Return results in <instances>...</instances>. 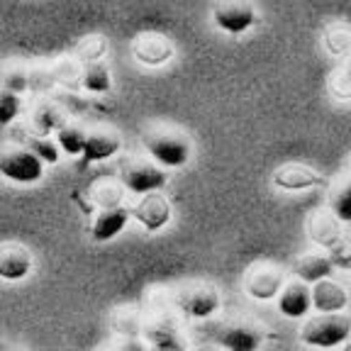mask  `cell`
Listing matches in <instances>:
<instances>
[{"instance_id": "cell-32", "label": "cell", "mask_w": 351, "mask_h": 351, "mask_svg": "<svg viewBox=\"0 0 351 351\" xmlns=\"http://www.w3.org/2000/svg\"><path fill=\"white\" fill-rule=\"evenodd\" d=\"M112 327L120 335H137L139 332V315L134 310H117L112 317Z\"/></svg>"}, {"instance_id": "cell-33", "label": "cell", "mask_w": 351, "mask_h": 351, "mask_svg": "<svg viewBox=\"0 0 351 351\" xmlns=\"http://www.w3.org/2000/svg\"><path fill=\"white\" fill-rule=\"evenodd\" d=\"M27 81H29V88H37V90H47L49 86H54V73H51V66L27 69Z\"/></svg>"}, {"instance_id": "cell-28", "label": "cell", "mask_w": 351, "mask_h": 351, "mask_svg": "<svg viewBox=\"0 0 351 351\" xmlns=\"http://www.w3.org/2000/svg\"><path fill=\"white\" fill-rule=\"evenodd\" d=\"M332 215L339 222H349L351 219V188L349 181H341L339 188L332 193Z\"/></svg>"}, {"instance_id": "cell-12", "label": "cell", "mask_w": 351, "mask_h": 351, "mask_svg": "<svg viewBox=\"0 0 351 351\" xmlns=\"http://www.w3.org/2000/svg\"><path fill=\"white\" fill-rule=\"evenodd\" d=\"M244 285H247V293L254 300H274L278 295L280 285H283V274L276 266L261 263V266H254L249 271Z\"/></svg>"}, {"instance_id": "cell-10", "label": "cell", "mask_w": 351, "mask_h": 351, "mask_svg": "<svg viewBox=\"0 0 351 351\" xmlns=\"http://www.w3.org/2000/svg\"><path fill=\"white\" fill-rule=\"evenodd\" d=\"M310 300L317 313H344L349 307V291L344 285L337 283L327 276V278H319L315 283H310Z\"/></svg>"}, {"instance_id": "cell-4", "label": "cell", "mask_w": 351, "mask_h": 351, "mask_svg": "<svg viewBox=\"0 0 351 351\" xmlns=\"http://www.w3.org/2000/svg\"><path fill=\"white\" fill-rule=\"evenodd\" d=\"M0 176H5L8 181L20 183V186H32L42 181L44 161L25 147L3 144L0 147Z\"/></svg>"}, {"instance_id": "cell-9", "label": "cell", "mask_w": 351, "mask_h": 351, "mask_svg": "<svg viewBox=\"0 0 351 351\" xmlns=\"http://www.w3.org/2000/svg\"><path fill=\"white\" fill-rule=\"evenodd\" d=\"M132 215L137 217V222L147 232H159L171 222V203L161 195L159 191H149L142 195L137 208L132 210Z\"/></svg>"}, {"instance_id": "cell-25", "label": "cell", "mask_w": 351, "mask_h": 351, "mask_svg": "<svg viewBox=\"0 0 351 351\" xmlns=\"http://www.w3.org/2000/svg\"><path fill=\"white\" fill-rule=\"evenodd\" d=\"M105 51H108V39H105L103 34H90V37H83L81 42H78L76 54L73 56H76L81 64H88V61L103 59Z\"/></svg>"}, {"instance_id": "cell-3", "label": "cell", "mask_w": 351, "mask_h": 351, "mask_svg": "<svg viewBox=\"0 0 351 351\" xmlns=\"http://www.w3.org/2000/svg\"><path fill=\"white\" fill-rule=\"evenodd\" d=\"M307 237L329 254L335 266H344V269L349 266V247H346L344 232L339 227V219L332 213L319 210L307 219Z\"/></svg>"}, {"instance_id": "cell-17", "label": "cell", "mask_w": 351, "mask_h": 351, "mask_svg": "<svg viewBox=\"0 0 351 351\" xmlns=\"http://www.w3.org/2000/svg\"><path fill=\"white\" fill-rule=\"evenodd\" d=\"M142 332L147 337V344L156 346V349H183L186 346V341L178 335V327L166 317L149 319L142 327Z\"/></svg>"}, {"instance_id": "cell-24", "label": "cell", "mask_w": 351, "mask_h": 351, "mask_svg": "<svg viewBox=\"0 0 351 351\" xmlns=\"http://www.w3.org/2000/svg\"><path fill=\"white\" fill-rule=\"evenodd\" d=\"M56 142H59L61 152H66L69 156H78L83 152V142H86V132L76 125H69L56 130Z\"/></svg>"}, {"instance_id": "cell-2", "label": "cell", "mask_w": 351, "mask_h": 351, "mask_svg": "<svg viewBox=\"0 0 351 351\" xmlns=\"http://www.w3.org/2000/svg\"><path fill=\"white\" fill-rule=\"evenodd\" d=\"M351 335V319L341 313H322L310 317L300 329V341L319 349H335L344 344Z\"/></svg>"}, {"instance_id": "cell-27", "label": "cell", "mask_w": 351, "mask_h": 351, "mask_svg": "<svg viewBox=\"0 0 351 351\" xmlns=\"http://www.w3.org/2000/svg\"><path fill=\"white\" fill-rule=\"evenodd\" d=\"M0 86L8 88V90H12V93H25L29 88V81H27V69L25 66H8V69H3V73H0Z\"/></svg>"}, {"instance_id": "cell-21", "label": "cell", "mask_w": 351, "mask_h": 351, "mask_svg": "<svg viewBox=\"0 0 351 351\" xmlns=\"http://www.w3.org/2000/svg\"><path fill=\"white\" fill-rule=\"evenodd\" d=\"M324 47L332 56H339V59H346L351 51V29L344 22H335L324 29Z\"/></svg>"}, {"instance_id": "cell-15", "label": "cell", "mask_w": 351, "mask_h": 351, "mask_svg": "<svg viewBox=\"0 0 351 351\" xmlns=\"http://www.w3.org/2000/svg\"><path fill=\"white\" fill-rule=\"evenodd\" d=\"M120 149H122L120 134L100 127V130L86 132V142H83L81 154L88 164H93V161H105V159H110V156H115Z\"/></svg>"}, {"instance_id": "cell-7", "label": "cell", "mask_w": 351, "mask_h": 351, "mask_svg": "<svg viewBox=\"0 0 351 351\" xmlns=\"http://www.w3.org/2000/svg\"><path fill=\"white\" fill-rule=\"evenodd\" d=\"M173 302L188 317L208 319L210 315H215L219 310V293L217 288H213L208 283H191L183 285L181 291L176 293Z\"/></svg>"}, {"instance_id": "cell-5", "label": "cell", "mask_w": 351, "mask_h": 351, "mask_svg": "<svg viewBox=\"0 0 351 351\" xmlns=\"http://www.w3.org/2000/svg\"><path fill=\"white\" fill-rule=\"evenodd\" d=\"M254 0H215L213 22L227 34H241L256 25Z\"/></svg>"}, {"instance_id": "cell-19", "label": "cell", "mask_w": 351, "mask_h": 351, "mask_svg": "<svg viewBox=\"0 0 351 351\" xmlns=\"http://www.w3.org/2000/svg\"><path fill=\"white\" fill-rule=\"evenodd\" d=\"M335 271V261L329 258V254H319V252H310L302 254L295 261V274L302 283H315L319 278H327Z\"/></svg>"}, {"instance_id": "cell-31", "label": "cell", "mask_w": 351, "mask_h": 351, "mask_svg": "<svg viewBox=\"0 0 351 351\" xmlns=\"http://www.w3.org/2000/svg\"><path fill=\"white\" fill-rule=\"evenodd\" d=\"M29 152H34L44 164H56L59 161V144H54L51 139H47L44 134H34L27 139Z\"/></svg>"}, {"instance_id": "cell-13", "label": "cell", "mask_w": 351, "mask_h": 351, "mask_svg": "<svg viewBox=\"0 0 351 351\" xmlns=\"http://www.w3.org/2000/svg\"><path fill=\"white\" fill-rule=\"evenodd\" d=\"M274 186H278L280 191H307L324 186V178L302 164H283L274 171Z\"/></svg>"}, {"instance_id": "cell-22", "label": "cell", "mask_w": 351, "mask_h": 351, "mask_svg": "<svg viewBox=\"0 0 351 351\" xmlns=\"http://www.w3.org/2000/svg\"><path fill=\"white\" fill-rule=\"evenodd\" d=\"M32 122L42 134H47V132H56L59 127H64L66 122H69V117H66V112L59 108V105L42 103L37 110H34Z\"/></svg>"}, {"instance_id": "cell-16", "label": "cell", "mask_w": 351, "mask_h": 351, "mask_svg": "<svg viewBox=\"0 0 351 351\" xmlns=\"http://www.w3.org/2000/svg\"><path fill=\"white\" fill-rule=\"evenodd\" d=\"M130 217H132V213L127 208H122V205L100 210L98 217H95V222H93V227H90V234H93L95 241L115 239V237L127 227Z\"/></svg>"}, {"instance_id": "cell-30", "label": "cell", "mask_w": 351, "mask_h": 351, "mask_svg": "<svg viewBox=\"0 0 351 351\" xmlns=\"http://www.w3.org/2000/svg\"><path fill=\"white\" fill-rule=\"evenodd\" d=\"M20 115V95L0 86V127H8Z\"/></svg>"}, {"instance_id": "cell-29", "label": "cell", "mask_w": 351, "mask_h": 351, "mask_svg": "<svg viewBox=\"0 0 351 351\" xmlns=\"http://www.w3.org/2000/svg\"><path fill=\"white\" fill-rule=\"evenodd\" d=\"M329 93H332V98L341 100V103H346V100L351 98V78H349V69L346 66H341V69H337V71L329 73Z\"/></svg>"}, {"instance_id": "cell-14", "label": "cell", "mask_w": 351, "mask_h": 351, "mask_svg": "<svg viewBox=\"0 0 351 351\" xmlns=\"http://www.w3.org/2000/svg\"><path fill=\"white\" fill-rule=\"evenodd\" d=\"M278 310L283 317L300 319L313 310V300H310V285L298 280V283H283L278 291Z\"/></svg>"}, {"instance_id": "cell-26", "label": "cell", "mask_w": 351, "mask_h": 351, "mask_svg": "<svg viewBox=\"0 0 351 351\" xmlns=\"http://www.w3.org/2000/svg\"><path fill=\"white\" fill-rule=\"evenodd\" d=\"M93 203L98 205L100 210L105 208H115V205H122V197H125V188L117 186V183H98L93 188Z\"/></svg>"}, {"instance_id": "cell-23", "label": "cell", "mask_w": 351, "mask_h": 351, "mask_svg": "<svg viewBox=\"0 0 351 351\" xmlns=\"http://www.w3.org/2000/svg\"><path fill=\"white\" fill-rule=\"evenodd\" d=\"M81 61L76 59V56H64V59H59L54 66H51V73H54V83H59V86L64 88H78L81 86Z\"/></svg>"}, {"instance_id": "cell-1", "label": "cell", "mask_w": 351, "mask_h": 351, "mask_svg": "<svg viewBox=\"0 0 351 351\" xmlns=\"http://www.w3.org/2000/svg\"><path fill=\"white\" fill-rule=\"evenodd\" d=\"M144 149L156 164L166 166V169H178L186 166L193 156V144L186 134L176 130H152L144 134Z\"/></svg>"}, {"instance_id": "cell-11", "label": "cell", "mask_w": 351, "mask_h": 351, "mask_svg": "<svg viewBox=\"0 0 351 351\" xmlns=\"http://www.w3.org/2000/svg\"><path fill=\"white\" fill-rule=\"evenodd\" d=\"M34 261L32 254L27 247L15 244V241H8V244H0V278L3 280H25L32 271Z\"/></svg>"}, {"instance_id": "cell-18", "label": "cell", "mask_w": 351, "mask_h": 351, "mask_svg": "<svg viewBox=\"0 0 351 351\" xmlns=\"http://www.w3.org/2000/svg\"><path fill=\"white\" fill-rule=\"evenodd\" d=\"M261 339H263L261 332H258L254 324H247V322L230 324V327H225L222 335H219V344L232 351H254L261 346Z\"/></svg>"}, {"instance_id": "cell-8", "label": "cell", "mask_w": 351, "mask_h": 351, "mask_svg": "<svg viewBox=\"0 0 351 351\" xmlns=\"http://www.w3.org/2000/svg\"><path fill=\"white\" fill-rule=\"evenodd\" d=\"M173 42L166 34L159 32H142L132 42V56L144 66H164L173 59Z\"/></svg>"}, {"instance_id": "cell-6", "label": "cell", "mask_w": 351, "mask_h": 351, "mask_svg": "<svg viewBox=\"0 0 351 351\" xmlns=\"http://www.w3.org/2000/svg\"><path fill=\"white\" fill-rule=\"evenodd\" d=\"M120 183L125 191L134 195H144L149 191H161L166 186V173L154 164L142 159H122L120 161Z\"/></svg>"}, {"instance_id": "cell-20", "label": "cell", "mask_w": 351, "mask_h": 351, "mask_svg": "<svg viewBox=\"0 0 351 351\" xmlns=\"http://www.w3.org/2000/svg\"><path fill=\"white\" fill-rule=\"evenodd\" d=\"M81 86L90 93H108L112 88V73L103 61H88L81 71Z\"/></svg>"}]
</instances>
